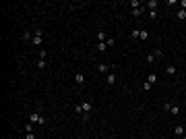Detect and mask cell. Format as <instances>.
Here are the masks:
<instances>
[{
  "instance_id": "obj_1",
  "label": "cell",
  "mask_w": 186,
  "mask_h": 139,
  "mask_svg": "<svg viewBox=\"0 0 186 139\" xmlns=\"http://www.w3.org/2000/svg\"><path fill=\"white\" fill-rule=\"evenodd\" d=\"M29 123H33V125H46V116L42 114V110L37 108V110H33L31 114H29Z\"/></svg>"
},
{
  "instance_id": "obj_2",
  "label": "cell",
  "mask_w": 186,
  "mask_h": 139,
  "mask_svg": "<svg viewBox=\"0 0 186 139\" xmlns=\"http://www.w3.org/2000/svg\"><path fill=\"white\" fill-rule=\"evenodd\" d=\"M81 110H83L81 120H83V123H89V118H91V112H93V104H91V102H81Z\"/></svg>"
},
{
  "instance_id": "obj_3",
  "label": "cell",
  "mask_w": 186,
  "mask_h": 139,
  "mask_svg": "<svg viewBox=\"0 0 186 139\" xmlns=\"http://www.w3.org/2000/svg\"><path fill=\"white\" fill-rule=\"evenodd\" d=\"M31 44H33L35 48H42V44H44V31L37 27L33 31V40H31Z\"/></svg>"
},
{
  "instance_id": "obj_4",
  "label": "cell",
  "mask_w": 186,
  "mask_h": 139,
  "mask_svg": "<svg viewBox=\"0 0 186 139\" xmlns=\"http://www.w3.org/2000/svg\"><path fill=\"white\" fill-rule=\"evenodd\" d=\"M157 6H159V2H157V0H149V2H147V9H149V15H151V19H157V17H159V11H157Z\"/></svg>"
},
{
  "instance_id": "obj_5",
  "label": "cell",
  "mask_w": 186,
  "mask_h": 139,
  "mask_svg": "<svg viewBox=\"0 0 186 139\" xmlns=\"http://www.w3.org/2000/svg\"><path fill=\"white\" fill-rule=\"evenodd\" d=\"M163 110H165V112H170V114H174V116L180 114V106L170 104V102H168V104H163Z\"/></svg>"
},
{
  "instance_id": "obj_6",
  "label": "cell",
  "mask_w": 186,
  "mask_h": 139,
  "mask_svg": "<svg viewBox=\"0 0 186 139\" xmlns=\"http://www.w3.org/2000/svg\"><path fill=\"white\" fill-rule=\"evenodd\" d=\"M95 69L99 71V73H110V71H114V64H105V62H97V64H95Z\"/></svg>"
},
{
  "instance_id": "obj_7",
  "label": "cell",
  "mask_w": 186,
  "mask_h": 139,
  "mask_svg": "<svg viewBox=\"0 0 186 139\" xmlns=\"http://www.w3.org/2000/svg\"><path fill=\"white\" fill-rule=\"evenodd\" d=\"M161 50H159V48H157V50H153L151 54H149V56H147V62H149V64H153V62H155V60H157V58H161Z\"/></svg>"
},
{
  "instance_id": "obj_8",
  "label": "cell",
  "mask_w": 186,
  "mask_h": 139,
  "mask_svg": "<svg viewBox=\"0 0 186 139\" xmlns=\"http://www.w3.org/2000/svg\"><path fill=\"white\" fill-rule=\"evenodd\" d=\"M105 83H108L110 87H112V85H116V83H118V75H116V73H112V71H110V73L105 75Z\"/></svg>"
},
{
  "instance_id": "obj_9",
  "label": "cell",
  "mask_w": 186,
  "mask_h": 139,
  "mask_svg": "<svg viewBox=\"0 0 186 139\" xmlns=\"http://www.w3.org/2000/svg\"><path fill=\"white\" fill-rule=\"evenodd\" d=\"M75 83H77V85H83V83H85V73H81V71L75 73Z\"/></svg>"
},
{
  "instance_id": "obj_10",
  "label": "cell",
  "mask_w": 186,
  "mask_h": 139,
  "mask_svg": "<svg viewBox=\"0 0 186 139\" xmlns=\"http://www.w3.org/2000/svg\"><path fill=\"white\" fill-rule=\"evenodd\" d=\"M145 9H147V6H143V4H139V6H135V9H132V17H141V15L145 12Z\"/></svg>"
},
{
  "instance_id": "obj_11",
  "label": "cell",
  "mask_w": 186,
  "mask_h": 139,
  "mask_svg": "<svg viewBox=\"0 0 186 139\" xmlns=\"http://www.w3.org/2000/svg\"><path fill=\"white\" fill-rule=\"evenodd\" d=\"M31 40H33V31H29V29H27V31H23V35H21V42H31Z\"/></svg>"
},
{
  "instance_id": "obj_12",
  "label": "cell",
  "mask_w": 186,
  "mask_h": 139,
  "mask_svg": "<svg viewBox=\"0 0 186 139\" xmlns=\"http://www.w3.org/2000/svg\"><path fill=\"white\" fill-rule=\"evenodd\" d=\"M174 135L182 139V135H184V127H182V125H176L174 127Z\"/></svg>"
},
{
  "instance_id": "obj_13",
  "label": "cell",
  "mask_w": 186,
  "mask_h": 139,
  "mask_svg": "<svg viewBox=\"0 0 186 139\" xmlns=\"http://www.w3.org/2000/svg\"><path fill=\"white\" fill-rule=\"evenodd\" d=\"M108 44H105V42H97V46H95V50H97V52H108Z\"/></svg>"
},
{
  "instance_id": "obj_14",
  "label": "cell",
  "mask_w": 186,
  "mask_h": 139,
  "mask_svg": "<svg viewBox=\"0 0 186 139\" xmlns=\"http://www.w3.org/2000/svg\"><path fill=\"white\" fill-rule=\"evenodd\" d=\"M46 67H48V58H37V69L44 71Z\"/></svg>"
},
{
  "instance_id": "obj_15",
  "label": "cell",
  "mask_w": 186,
  "mask_h": 139,
  "mask_svg": "<svg viewBox=\"0 0 186 139\" xmlns=\"http://www.w3.org/2000/svg\"><path fill=\"white\" fill-rule=\"evenodd\" d=\"M95 37H97V42H105V40H108V35H105L104 29H99V31L95 33Z\"/></svg>"
},
{
  "instance_id": "obj_16",
  "label": "cell",
  "mask_w": 186,
  "mask_h": 139,
  "mask_svg": "<svg viewBox=\"0 0 186 139\" xmlns=\"http://www.w3.org/2000/svg\"><path fill=\"white\" fill-rule=\"evenodd\" d=\"M165 73H168V75H176V73H178V69H176V64H168V69H165Z\"/></svg>"
},
{
  "instance_id": "obj_17",
  "label": "cell",
  "mask_w": 186,
  "mask_h": 139,
  "mask_svg": "<svg viewBox=\"0 0 186 139\" xmlns=\"http://www.w3.org/2000/svg\"><path fill=\"white\" fill-rule=\"evenodd\" d=\"M176 17H178L180 21H186V11H184V9H180V11L176 12Z\"/></svg>"
},
{
  "instance_id": "obj_18",
  "label": "cell",
  "mask_w": 186,
  "mask_h": 139,
  "mask_svg": "<svg viewBox=\"0 0 186 139\" xmlns=\"http://www.w3.org/2000/svg\"><path fill=\"white\" fill-rule=\"evenodd\" d=\"M147 81L151 83V85H155V83H157V75H155V73H149V77H147Z\"/></svg>"
},
{
  "instance_id": "obj_19",
  "label": "cell",
  "mask_w": 186,
  "mask_h": 139,
  "mask_svg": "<svg viewBox=\"0 0 186 139\" xmlns=\"http://www.w3.org/2000/svg\"><path fill=\"white\" fill-rule=\"evenodd\" d=\"M130 37H132V40H139L141 37V29H132V31H130Z\"/></svg>"
},
{
  "instance_id": "obj_20",
  "label": "cell",
  "mask_w": 186,
  "mask_h": 139,
  "mask_svg": "<svg viewBox=\"0 0 186 139\" xmlns=\"http://www.w3.org/2000/svg\"><path fill=\"white\" fill-rule=\"evenodd\" d=\"M139 40H149V31H145V29H141V37Z\"/></svg>"
},
{
  "instance_id": "obj_21",
  "label": "cell",
  "mask_w": 186,
  "mask_h": 139,
  "mask_svg": "<svg viewBox=\"0 0 186 139\" xmlns=\"http://www.w3.org/2000/svg\"><path fill=\"white\" fill-rule=\"evenodd\" d=\"M25 131H27V133H33V123H27V125H25Z\"/></svg>"
},
{
  "instance_id": "obj_22",
  "label": "cell",
  "mask_w": 186,
  "mask_h": 139,
  "mask_svg": "<svg viewBox=\"0 0 186 139\" xmlns=\"http://www.w3.org/2000/svg\"><path fill=\"white\" fill-rule=\"evenodd\" d=\"M149 89H151V83L145 81V83H143V92H149Z\"/></svg>"
},
{
  "instance_id": "obj_23",
  "label": "cell",
  "mask_w": 186,
  "mask_h": 139,
  "mask_svg": "<svg viewBox=\"0 0 186 139\" xmlns=\"http://www.w3.org/2000/svg\"><path fill=\"white\" fill-rule=\"evenodd\" d=\"M37 58H48V52H46V50H44V48L39 50V56H37Z\"/></svg>"
},
{
  "instance_id": "obj_24",
  "label": "cell",
  "mask_w": 186,
  "mask_h": 139,
  "mask_svg": "<svg viewBox=\"0 0 186 139\" xmlns=\"http://www.w3.org/2000/svg\"><path fill=\"white\" fill-rule=\"evenodd\" d=\"M105 44H108V46L112 48V46H114V44H116V40H112V37H108V40H105Z\"/></svg>"
},
{
  "instance_id": "obj_25",
  "label": "cell",
  "mask_w": 186,
  "mask_h": 139,
  "mask_svg": "<svg viewBox=\"0 0 186 139\" xmlns=\"http://www.w3.org/2000/svg\"><path fill=\"white\" fill-rule=\"evenodd\" d=\"M178 4H180V6H182V9H184V11H186V0H180Z\"/></svg>"
},
{
  "instance_id": "obj_26",
  "label": "cell",
  "mask_w": 186,
  "mask_h": 139,
  "mask_svg": "<svg viewBox=\"0 0 186 139\" xmlns=\"http://www.w3.org/2000/svg\"><path fill=\"white\" fill-rule=\"evenodd\" d=\"M25 139H35V135H33V133H27V135H25Z\"/></svg>"
},
{
  "instance_id": "obj_27",
  "label": "cell",
  "mask_w": 186,
  "mask_h": 139,
  "mask_svg": "<svg viewBox=\"0 0 186 139\" xmlns=\"http://www.w3.org/2000/svg\"><path fill=\"white\" fill-rule=\"evenodd\" d=\"M182 139H186V133H184V135H182Z\"/></svg>"
},
{
  "instance_id": "obj_28",
  "label": "cell",
  "mask_w": 186,
  "mask_h": 139,
  "mask_svg": "<svg viewBox=\"0 0 186 139\" xmlns=\"http://www.w3.org/2000/svg\"><path fill=\"white\" fill-rule=\"evenodd\" d=\"M184 133H186V127H184Z\"/></svg>"
}]
</instances>
